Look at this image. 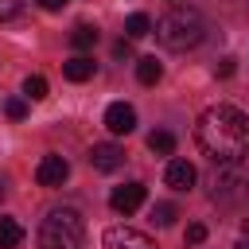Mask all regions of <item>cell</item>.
I'll list each match as a JSON object with an SVG mask.
<instances>
[{"instance_id":"obj_1","label":"cell","mask_w":249,"mask_h":249,"mask_svg":"<svg viewBox=\"0 0 249 249\" xmlns=\"http://www.w3.org/2000/svg\"><path fill=\"white\" fill-rule=\"evenodd\" d=\"M195 140L214 163H241L249 156V117L233 105H210L195 124Z\"/></svg>"},{"instance_id":"obj_2","label":"cell","mask_w":249,"mask_h":249,"mask_svg":"<svg viewBox=\"0 0 249 249\" xmlns=\"http://www.w3.org/2000/svg\"><path fill=\"white\" fill-rule=\"evenodd\" d=\"M202 35H206V23H202V16L195 12V8H171L167 16H160L156 19V39L167 47V51H191V47H198L202 43Z\"/></svg>"},{"instance_id":"obj_3","label":"cell","mask_w":249,"mask_h":249,"mask_svg":"<svg viewBox=\"0 0 249 249\" xmlns=\"http://www.w3.org/2000/svg\"><path fill=\"white\" fill-rule=\"evenodd\" d=\"M82 241H86V222L74 206L47 210L39 226V249H82Z\"/></svg>"},{"instance_id":"obj_4","label":"cell","mask_w":249,"mask_h":249,"mask_svg":"<svg viewBox=\"0 0 249 249\" xmlns=\"http://www.w3.org/2000/svg\"><path fill=\"white\" fill-rule=\"evenodd\" d=\"M101 245L105 249H156V241L148 233L132 230V226H109L105 237H101Z\"/></svg>"},{"instance_id":"obj_5","label":"cell","mask_w":249,"mask_h":249,"mask_svg":"<svg viewBox=\"0 0 249 249\" xmlns=\"http://www.w3.org/2000/svg\"><path fill=\"white\" fill-rule=\"evenodd\" d=\"M144 195H148V187H144V183H124V187H113L109 206H113L117 214H132V210H140V206H144Z\"/></svg>"},{"instance_id":"obj_6","label":"cell","mask_w":249,"mask_h":249,"mask_svg":"<svg viewBox=\"0 0 249 249\" xmlns=\"http://www.w3.org/2000/svg\"><path fill=\"white\" fill-rule=\"evenodd\" d=\"M237 183H241V167L237 163H218L214 167V175H210V195L214 198H233L237 195Z\"/></svg>"},{"instance_id":"obj_7","label":"cell","mask_w":249,"mask_h":249,"mask_svg":"<svg viewBox=\"0 0 249 249\" xmlns=\"http://www.w3.org/2000/svg\"><path fill=\"white\" fill-rule=\"evenodd\" d=\"M105 128H109L113 136H128V132L136 128V109L124 105V101H113V105L105 109Z\"/></svg>"},{"instance_id":"obj_8","label":"cell","mask_w":249,"mask_h":249,"mask_svg":"<svg viewBox=\"0 0 249 249\" xmlns=\"http://www.w3.org/2000/svg\"><path fill=\"white\" fill-rule=\"evenodd\" d=\"M66 175H70V163H66L62 156H43V160H39V167H35L39 187H62V183H66Z\"/></svg>"},{"instance_id":"obj_9","label":"cell","mask_w":249,"mask_h":249,"mask_svg":"<svg viewBox=\"0 0 249 249\" xmlns=\"http://www.w3.org/2000/svg\"><path fill=\"white\" fill-rule=\"evenodd\" d=\"M89 167L93 171H117V167H124V148L121 144H93L89 148Z\"/></svg>"},{"instance_id":"obj_10","label":"cell","mask_w":249,"mask_h":249,"mask_svg":"<svg viewBox=\"0 0 249 249\" xmlns=\"http://www.w3.org/2000/svg\"><path fill=\"white\" fill-rule=\"evenodd\" d=\"M163 179H167L171 191H191L195 179H198V171H195V163H187V160H171L167 171H163Z\"/></svg>"},{"instance_id":"obj_11","label":"cell","mask_w":249,"mask_h":249,"mask_svg":"<svg viewBox=\"0 0 249 249\" xmlns=\"http://www.w3.org/2000/svg\"><path fill=\"white\" fill-rule=\"evenodd\" d=\"M62 74H66V82H89L93 78V58L89 54H74L70 62H62Z\"/></svg>"},{"instance_id":"obj_12","label":"cell","mask_w":249,"mask_h":249,"mask_svg":"<svg viewBox=\"0 0 249 249\" xmlns=\"http://www.w3.org/2000/svg\"><path fill=\"white\" fill-rule=\"evenodd\" d=\"M136 78H140L144 86H156V82L163 78V66L156 62V54H144V58L136 62Z\"/></svg>"},{"instance_id":"obj_13","label":"cell","mask_w":249,"mask_h":249,"mask_svg":"<svg viewBox=\"0 0 249 249\" xmlns=\"http://www.w3.org/2000/svg\"><path fill=\"white\" fill-rule=\"evenodd\" d=\"M23 241V226L16 218H0V249H16Z\"/></svg>"},{"instance_id":"obj_14","label":"cell","mask_w":249,"mask_h":249,"mask_svg":"<svg viewBox=\"0 0 249 249\" xmlns=\"http://www.w3.org/2000/svg\"><path fill=\"white\" fill-rule=\"evenodd\" d=\"M97 43V27L93 23H78L74 31H70V47H78V51H89Z\"/></svg>"},{"instance_id":"obj_15","label":"cell","mask_w":249,"mask_h":249,"mask_svg":"<svg viewBox=\"0 0 249 249\" xmlns=\"http://www.w3.org/2000/svg\"><path fill=\"white\" fill-rule=\"evenodd\" d=\"M148 148H152L156 156H171V152H175V136H171L167 128H156V132L148 136Z\"/></svg>"},{"instance_id":"obj_16","label":"cell","mask_w":249,"mask_h":249,"mask_svg":"<svg viewBox=\"0 0 249 249\" xmlns=\"http://www.w3.org/2000/svg\"><path fill=\"white\" fill-rule=\"evenodd\" d=\"M124 31H128V39H144V35L152 31V19H148L144 12H132V16L124 19Z\"/></svg>"},{"instance_id":"obj_17","label":"cell","mask_w":249,"mask_h":249,"mask_svg":"<svg viewBox=\"0 0 249 249\" xmlns=\"http://www.w3.org/2000/svg\"><path fill=\"white\" fill-rule=\"evenodd\" d=\"M175 218H179L175 202H156V206H152V222H156V226H171Z\"/></svg>"},{"instance_id":"obj_18","label":"cell","mask_w":249,"mask_h":249,"mask_svg":"<svg viewBox=\"0 0 249 249\" xmlns=\"http://www.w3.org/2000/svg\"><path fill=\"white\" fill-rule=\"evenodd\" d=\"M23 97H31V101H43V97H47V78L31 74V78L23 82Z\"/></svg>"},{"instance_id":"obj_19","label":"cell","mask_w":249,"mask_h":249,"mask_svg":"<svg viewBox=\"0 0 249 249\" xmlns=\"http://www.w3.org/2000/svg\"><path fill=\"white\" fill-rule=\"evenodd\" d=\"M23 12V0H0V23H8V19H16Z\"/></svg>"},{"instance_id":"obj_20","label":"cell","mask_w":249,"mask_h":249,"mask_svg":"<svg viewBox=\"0 0 249 249\" xmlns=\"http://www.w3.org/2000/svg\"><path fill=\"white\" fill-rule=\"evenodd\" d=\"M4 109H8V117H12V121H23V117H27V101H23V97H8V105H4Z\"/></svg>"},{"instance_id":"obj_21","label":"cell","mask_w":249,"mask_h":249,"mask_svg":"<svg viewBox=\"0 0 249 249\" xmlns=\"http://www.w3.org/2000/svg\"><path fill=\"white\" fill-rule=\"evenodd\" d=\"M202 241H206V226L202 222H191L187 226V245H202Z\"/></svg>"},{"instance_id":"obj_22","label":"cell","mask_w":249,"mask_h":249,"mask_svg":"<svg viewBox=\"0 0 249 249\" xmlns=\"http://www.w3.org/2000/svg\"><path fill=\"white\" fill-rule=\"evenodd\" d=\"M230 74H233V58H222L218 62V78H230Z\"/></svg>"},{"instance_id":"obj_23","label":"cell","mask_w":249,"mask_h":249,"mask_svg":"<svg viewBox=\"0 0 249 249\" xmlns=\"http://www.w3.org/2000/svg\"><path fill=\"white\" fill-rule=\"evenodd\" d=\"M113 54H117V58H128V54H132V47H128V43H124V39H121V43H117V47H113Z\"/></svg>"},{"instance_id":"obj_24","label":"cell","mask_w":249,"mask_h":249,"mask_svg":"<svg viewBox=\"0 0 249 249\" xmlns=\"http://www.w3.org/2000/svg\"><path fill=\"white\" fill-rule=\"evenodd\" d=\"M66 0H39V8H47V12H58Z\"/></svg>"},{"instance_id":"obj_25","label":"cell","mask_w":249,"mask_h":249,"mask_svg":"<svg viewBox=\"0 0 249 249\" xmlns=\"http://www.w3.org/2000/svg\"><path fill=\"white\" fill-rule=\"evenodd\" d=\"M233 249H249V241H237V245H233Z\"/></svg>"},{"instance_id":"obj_26","label":"cell","mask_w":249,"mask_h":249,"mask_svg":"<svg viewBox=\"0 0 249 249\" xmlns=\"http://www.w3.org/2000/svg\"><path fill=\"white\" fill-rule=\"evenodd\" d=\"M241 230H245V237H249V218H245V226H241Z\"/></svg>"},{"instance_id":"obj_27","label":"cell","mask_w":249,"mask_h":249,"mask_svg":"<svg viewBox=\"0 0 249 249\" xmlns=\"http://www.w3.org/2000/svg\"><path fill=\"white\" fill-rule=\"evenodd\" d=\"M0 195H4V183H0Z\"/></svg>"}]
</instances>
